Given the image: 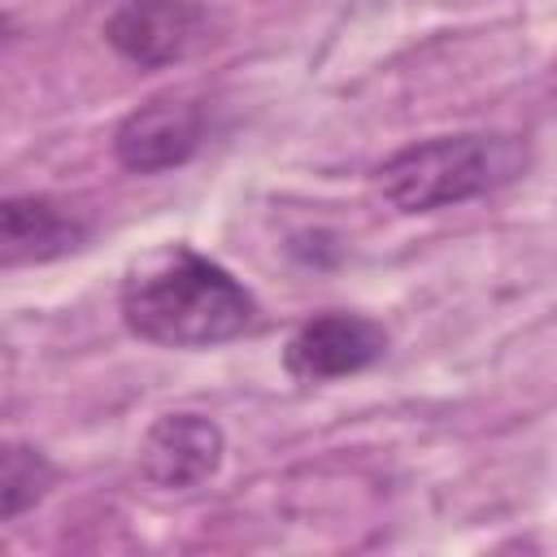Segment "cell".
Instances as JSON below:
<instances>
[{
    "instance_id": "277c9868",
    "label": "cell",
    "mask_w": 557,
    "mask_h": 557,
    "mask_svg": "<svg viewBox=\"0 0 557 557\" xmlns=\"http://www.w3.org/2000/svg\"><path fill=\"white\" fill-rule=\"evenodd\" d=\"M387 352V331L361 313H318L283 348V366L300 383H326L374 366Z\"/></svg>"
},
{
    "instance_id": "ba28073f",
    "label": "cell",
    "mask_w": 557,
    "mask_h": 557,
    "mask_svg": "<svg viewBox=\"0 0 557 557\" xmlns=\"http://www.w3.org/2000/svg\"><path fill=\"white\" fill-rule=\"evenodd\" d=\"M52 483H57V466L39 448H30V444H4V461H0L4 522L22 518L30 505H39Z\"/></svg>"
},
{
    "instance_id": "5b68a950",
    "label": "cell",
    "mask_w": 557,
    "mask_h": 557,
    "mask_svg": "<svg viewBox=\"0 0 557 557\" xmlns=\"http://www.w3.org/2000/svg\"><path fill=\"white\" fill-rule=\"evenodd\" d=\"M205 139V113L191 100H148L113 131V157L131 174H161L196 157Z\"/></svg>"
},
{
    "instance_id": "8992f818",
    "label": "cell",
    "mask_w": 557,
    "mask_h": 557,
    "mask_svg": "<svg viewBox=\"0 0 557 557\" xmlns=\"http://www.w3.org/2000/svg\"><path fill=\"white\" fill-rule=\"evenodd\" d=\"M226 453L222 426L205 413H161L139 444V474L152 487L187 492L218 474Z\"/></svg>"
},
{
    "instance_id": "3957f363",
    "label": "cell",
    "mask_w": 557,
    "mask_h": 557,
    "mask_svg": "<svg viewBox=\"0 0 557 557\" xmlns=\"http://www.w3.org/2000/svg\"><path fill=\"white\" fill-rule=\"evenodd\" d=\"M209 35V13L191 0H126L104 22L109 48L139 65V70H165L174 61H187Z\"/></svg>"
},
{
    "instance_id": "52a82bcc",
    "label": "cell",
    "mask_w": 557,
    "mask_h": 557,
    "mask_svg": "<svg viewBox=\"0 0 557 557\" xmlns=\"http://www.w3.org/2000/svg\"><path fill=\"white\" fill-rule=\"evenodd\" d=\"M87 222L52 196H9L0 205V257L4 265H39L83 248Z\"/></svg>"
},
{
    "instance_id": "6da1fadb",
    "label": "cell",
    "mask_w": 557,
    "mask_h": 557,
    "mask_svg": "<svg viewBox=\"0 0 557 557\" xmlns=\"http://www.w3.org/2000/svg\"><path fill=\"white\" fill-rule=\"evenodd\" d=\"M252 318V292L187 244L148 252L122 283V322L148 344L213 348L244 335Z\"/></svg>"
},
{
    "instance_id": "7a4b0ae2",
    "label": "cell",
    "mask_w": 557,
    "mask_h": 557,
    "mask_svg": "<svg viewBox=\"0 0 557 557\" xmlns=\"http://www.w3.org/2000/svg\"><path fill=\"white\" fill-rule=\"evenodd\" d=\"M527 170V144L518 135H435L392 152L374 170L379 196L400 213H435L448 205H466L513 183Z\"/></svg>"
}]
</instances>
